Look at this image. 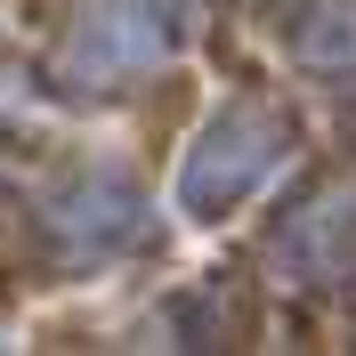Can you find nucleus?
I'll return each instance as SVG.
<instances>
[{"instance_id":"nucleus-3","label":"nucleus","mask_w":356,"mask_h":356,"mask_svg":"<svg viewBox=\"0 0 356 356\" xmlns=\"http://www.w3.org/2000/svg\"><path fill=\"white\" fill-rule=\"evenodd\" d=\"M49 227H57L73 251H106V243H122V235L138 227V195L122 186V178H81V186L49 211Z\"/></svg>"},{"instance_id":"nucleus-2","label":"nucleus","mask_w":356,"mask_h":356,"mask_svg":"<svg viewBox=\"0 0 356 356\" xmlns=\"http://www.w3.org/2000/svg\"><path fill=\"white\" fill-rule=\"evenodd\" d=\"M284 146H291L284 106H267V97H235V106H219V113H211V130L195 138L186 170H178V202H186L195 219L235 211V202L284 162Z\"/></svg>"},{"instance_id":"nucleus-1","label":"nucleus","mask_w":356,"mask_h":356,"mask_svg":"<svg viewBox=\"0 0 356 356\" xmlns=\"http://www.w3.org/2000/svg\"><path fill=\"white\" fill-rule=\"evenodd\" d=\"M186 8L178 0H81V17L65 24V41L49 57V81L89 97V89H130L154 65H170Z\"/></svg>"}]
</instances>
